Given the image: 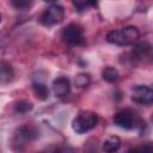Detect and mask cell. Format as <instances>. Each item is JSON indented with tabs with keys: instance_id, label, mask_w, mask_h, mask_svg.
Instances as JSON below:
<instances>
[{
	"instance_id": "13",
	"label": "cell",
	"mask_w": 153,
	"mask_h": 153,
	"mask_svg": "<svg viewBox=\"0 0 153 153\" xmlns=\"http://www.w3.org/2000/svg\"><path fill=\"white\" fill-rule=\"evenodd\" d=\"M102 76L108 82H115L118 79V72L114 67H105L102 71Z\"/></svg>"
},
{
	"instance_id": "17",
	"label": "cell",
	"mask_w": 153,
	"mask_h": 153,
	"mask_svg": "<svg viewBox=\"0 0 153 153\" xmlns=\"http://www.w3.org/2000/svg\"><path fill=\"white\" fill-rule=\"evenodd\" d=\"M128 153H153V148L151 145H145V146L131 148L128 151Z\"/></svg>"
},
{
	"instance_id": "5",
	"label": "cell",
	"mask_w": 153,
	"mask_h": 153,
	"mask_svg": "<svg viewBox=\"0 0 153 153\" xmlns=\"http://www.w3.org/2000/svg\"><path fill=\"white\" fill-rule=\"evenodd\" d=\"M114 123L122 129L130 130L139 126V118L134 111H131L129 109H124V110H121L115 114Z\"/></svg>"
},
{
	"instance_id": "11",
	"label": "cell",
	"mask_w": 153,
	"mask_h": 153,
	"mask_svg": "<svg viewBox=\"0 0 153 153\" xmlns=\"http://www.w3.org/2000/svg\"><path fill=\"white\" fill-rule=\"evenodd\" d=\"M32 91H33L35 96L41 100H45L49 97V88L44 82L33 81L32 82Z\"/></svg>"
},
{
	"instance_id": "8",
	"label": "cell",
	"mask_w": 153,
	"mask_h": 153,
	"mask_svg": "<svg viewBox=\"0 0 153 153\" xmlns=\"http://www.w3.org/2000/svg\"><path fill=\"white\" fill-rule=\"evenodd\" d=\"M51 87H53L54 94L56 97H59V98L67 97L71 93V81L66 76H59V78H56L53 81Z\"/></svg>"
},
{
	"instance_id": "4",
	"label": "cell",
	"mask_w": 153,
	"mask_h": 153,
	"mask_svg": "<svg viewBox=\"0 0 153 153\" xmlns=\"http://www.w3.org/2000/svg\"><path fill=\"white\" fill-rule=\"evenodd\" d=\"M61 38L68 45H80L84 43V30L80 25L71 23L63 27L61 32Z\"/></svg>"
},
{
	"instance_id": "1",
	"label": "cell",
	"mask_w": 153,
	"mask_h": 153,
	"mask_svg": "<svg viewBox=\"0 0 153 153\" xmlns=\"http://www.w3.org/2000/svg\"><path fill=\"white\" fill-rule=\"evenodd\" d=\"M140 37V32L135 26H126L121 30H112L106 35V41L116 45H130L134 44Z\"/></svg>"
},
{
	"instance_id": "12",
	"label": "cell",
	"mask_w": 153,
	"mask_h": 153,
	"mask_svg": "<svg viewBox=\"0 0 153 153\" xmlns=\"http://www.w3.org/2000/svg\"><path fill=\"white\" fill-rule=\"evenodd\" d=\"M13 68L5 62H0V84H7L13 79Z\"/></svg>"
},
{
	"instance_id": "3",
	"label": "cell",
	"mask_w": 153,
	"mask_h": 153,
	"mask_svg": "<svg viewBox=\"0 0 153 153\" xmlns=\"http://www.w3.org/2000/svg\"><path fill=\"white\" fill-rule=\"evenodd\" d=\"M39 136V131L33 126H23L14 133L13 147L16 149H22L26 143L36 140Z\"/></svg>"
},
{
	"instance_id": "6",
	"label": "cell",
	"mask_w": 153,
	"mask_h": 153,
	"mask_svg": "<svg viewBox=\"0 0 153 153\" xmlns=\"http://www.w3.org/2000/svg\"><path fill=\"white\" fill-rule=\"evenodd\" d=\"M63 18H65V8L60 4L54 2L50 6H48V8L43 12L41 20L44 25L51 26V25L61 23Z\"/></svg>"
},
{
	"instance_id": "10",
	"label": "cell",
	"mask_w": 153,
	"mask_h": 153,
	"mask_svg": "<svg viewBox=\"0 0 153 153\" xmlns=\"http://www.w3.org/2000/svg\"><path fill=\"white\" fill-rule=\"evenodd\" d=\"M121 139L118 136H110L103 142V151L105 153H115L121 147Z\"/></svg>"
},
{
	"instance_id": "7",
	"label": "cell",
	"mask_w": 153,
	"mask_h": 153,
	"mask_svg": "<svg viewBox=\"0 0 153 153\" xmlns=\"http://www.w3.org/2000/svg\"><path fill=\"white\" fill-rule=\"evenodd\" d=\"M131 99L142 105H151L153 103V90L146 85H139L133 88Z\"/></svg>"
},
{
	"instance_id": "14",
	"label": "cell",
	"mask_w": 153,
	"mask_h": 153,
	"mask_svg": "<svg viewBox=\"0 0 153 153\" xmlns=\"http://www.w3.org/2000/svg\"><path fill=\"white\" fill-rule=\"evenodd\" d=\"M14 108H16V111H17V112H19V114H26V112L31 111L33 106H32V104H31L30 102H27V100H19V102L16 103Z\"/></svg>"
},
{
	"instance_id": "18",
	"label": "cell",
	"mask_w": 153,
	"mask_h": 153,
	"mask_svg": "<svg viewBox=\"0 0 153 153\" xmlns=\"http://www.w3.org/2000/svg\"><path fill=\"white\" fill-rule=\"evenodd\" d=\"M11 4H12V6H14L18 10H24V8L30 7L32 2L31 1H26V0H12Z\"/></svg>"
},
{
	"instance_id": "9",
	"label": "cell",
	"mask_w": 153,
	"mask_h": 153,
	"mask_svg": "<svg viewBox=\"0 0 153 153\" xmlns=\"http://www.w3.org/2000/svg\"><path fill=\"white\" fill-rule=\"evenodd\" d=\"M151 49H152V47L148 42H139L133 48V55H134L135 59L141 60V59H145V57L149 56Z\"/></svg>"
},
{
	"instance_id": "16",
	"label": "cell",
	"mask_w": 153,
	"mask_h": 153,
	"mask_svg": "<svg viewBox=\"0 0 153 153\" xmlns=\"http://www.w3.org/2000/svg\"><path fill=\"white\" fill-rule=\"evenodd\" d=\"M73 5L75 6V8H76L79 12H82V11H85L88 6H96L97 4H96V2H91V1H73Z\"/></svg>"
},
{
	"instance_id": "20",
	"label": "cell",
	"mask_w": 153,
	"mask_h": 153,
	"mask_svg": "<svg viewBox=\"0 0 153 153\" xmlns=\"http://www.w3.org/2000/svg\"><path fill=\"white\" fill-rule=\"evenodd\" d=\"M0 23H1V13H0Z\"/></svg>"
},
{
	"instance_id": "19",
	"label": "cell",
	"mask_w": 153,
	"mask_h": 153,
	"mask_svg": "<svg viewBox=\"0 0 153 153\" xmlns=\"http://www.w3.org/2000/svg\"><path fill=\"white\" fill-rule=\"evenodd\" d=\"M54 153H75V149L73 147H71V146L65 145V146H61V147L56 148Z\"/></svg>"
},
{
	"instance_id": "2",
	"label": "cell",
	"mask_w": 153,
	"mask_h": 153,
	"mask_svg": "<svg viewBox=\"0 0 153 153\" xmlns=\"http://www.w3.org/2000/svg\"><path fill=\"white\" fill-rule=\"evenodd\" d=\"M98 123V117L92 111L80 112L72 122V128L76 134H85L93 129Z\"/></svg>"
},
{
	"instance_id": "15",
	"label": "cell",
	"mask_w": 153,
	"mask_h": 153,
	"mask_svg": "<svg viewBox=\"0 0 153 153\" xmlns=\"http://www.w3.org/2000/svg\"><path fill=\"white\" fill-rule=\"evenodd\" d=\"M90 81H91V78H90V75L86 74V73H80V74H78L76 78H75V84H76V86H79V87H87L88 84H90Z\"/></svg>"
}]
</instances>
